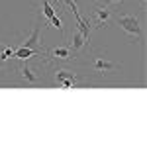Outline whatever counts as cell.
<instances>
[{
    "label": "cell",
    "mask_w": 147,
    "mask_h": 147,
    "mask_svg": "<svg viewBox=\"0 0 147 147\" xmlns=\"http://www.w3.org/2000/svg\"><path fill=\"white\" fill-rule=\"evenodd\" d=\"M39 6H41V14H43L47 20L51 22V26H55L61 34H65V26H63V22H61V18L57 16L55 8L51 6V2H49V0H41V2H39Z\"/></svg>",
    "instance_id": "4"
},
{
    "label": "cell",
    "mask_w": 147,
    "mask_h": 147,
    "mask_svg": "<svg viewBox=\"0 0 147 147\" xmlns=\"http://www.w3.org/2000/svg\"><path fill=\"white\" fill-rule=\"evenodd\" d=\"M4 49H6V45H2V43H0V55L4 53Z\"/></svg>",
    "instance_id": "9"
},
{
    "label": "cell",
    "mask_w": 147,
    "mask_h": 147,
    "mask_svg": "<svg viewBox=\"0 0 147 147\" xmlns=\"http://www.w3.org/2000/svg\"><path fill=\"white\" fill-rule=\"evenodd\" d=\"M86 47H90V35H84L79 28H77V30L73 32V37H71L69 49H71V53L75 55V53H79V51L86 49Z\"/></svg>",
    "instance_id": "5"
},
{
    "label": "cell",
    "mask_w": 147,
    "mask_h": 147,
    "mask_svg": "<svg viewBox=\"0 0 147 147\" xmlns=\"http://www.w3.org/2000/svg\"><path fill=\"white\" fill-rule=\"evenodd\" d=\"M92 71L94 73H98V75H110L112 71H116L118 69V65L114 63V61H110L108 57H104V55H96L94 59H92Z\"/></svg>",
    "instance_id": "3"
},
{
    "label": "cell",
    "mask_w": 147,
    "mask_h": 147,
    "mask_svg": "<svg viewBox=\"0 0 147 147\" xmlns=\"http://www.w3.org/2000/svg\"><path fill=\"white\" fill-rule=\"evenodd\" d=\"M110 18H112V10L106 6V4H96L90 12V28H96V30H100V28H106L108 22H110Z\"/></svg>",
    "instance_id": "2"
},
{
    "label": "cell",
    "mask_w": 147,
    "mask_h": 147,
    "mask_svg": "<svg viewBox=\"0 0 147 147\" xmlns=\"http://www.w3.org/2000/svg\"><path fill=\"white\" fill-rule=\"evenodd\" d=\"M55 80H57V84L63 86V88H73L75 84H79L80 79L75 75V73H71V71H57Z\"/></svg>",
    "instance_id": "6"
},
{
    "label": "cell",
    "mask_w": 147,
    "mask_h": 147,
    "mask_svg": "<svg viewBox=\"0 0 147 147\" xmlns=\"http://www.w3.org/2000/svg\"><path fill=\"white\" fill-rule=\"evenodd\" d=\"M47 57L59 59V61H69V59H73V53H71L69 45H63V47H55V49L47 51Z\"/></svg>",
    "instance_id": "8"
},
{
    "label": "cell",
    "mask_w": 147,
    "mask_h": 147,
    "mask_svg": "<svg viewBox=\"0 0 147 147\" xmlns=\"http://www.w3.org/2000/svg\"><path fill=\"white\" fill-rule=\"evenodd\" d=\"M118 26H120L125 34L129 35V39H131V41L139 39L141 34H143L141 22H139V18H137L136 14H122V16H118Z\"/></svg>",
    "instance_id": "1"
},
{
    "label": "cell",
    "mask_w": 147,
    "mask_h": 147,
    "mask_svg": "<svg viewBox=\"0 0 147 147\" xmlns=\"http://www.w3.org/2000/svg\"><path fill=\"white\" fill-rule=\"evenodd\" d=\"M18 71H20V77H22V80L26 82V84L35 86V84H39V82H41V75L37 73V69L30 67V65H22Z\"/></svg>",
    "instance_id": "7"
}]
</instances>
